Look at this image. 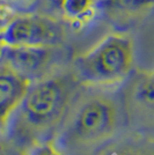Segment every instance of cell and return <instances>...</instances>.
Masks as SVG:
<instances>
[{
  "label": "cell",
  "instance_id": "cell-1",
  "mask_svg": "<svg viewBox=\"0 0 154 155\" xmlns=\"http://www.w3.org/2000/svg\"><path fill=\"white\" fill-rule=\"evenodd\" d=\"M75 72H53L32 82L11 118L9 137L25 152L57 133L81 93Z\"/></svg>",
  "mask_w": 154,
  "mask_h": 155
},
{
  "label": "cell",
  "instance_id": "cell-2",
  "mask_svg": "<svg viewBox=\"0 0 154 155\" xmlns=\"http://www.w3.org/2000/svg\"><path fill=\"white\" fill-rule=\"evenodd\" d=\"M119 125V108L114 97L103 93L78 95L58 131L59 150L82 153L100 147L115 136Z\"/></svg>",
  "mask_w": 154,
  "mask_h": 155
},
{
  "label": "cell",
  "instance_id": "cell-3",
  "mask_svg": "<svg viewBox=\"0 0 154 155\" xmlns=\"http://www.w3.org/2000/svg\"><path fill=\"white\" fill-rule=\"evenodd\" d=\"M132 65V39L124 34H110L75 58L73 71L84 87H102L124 81Z\"/></svg>",
  "mask_w": 154,
  "mask_h": 155
},
{
  "label": "cell",
  "instance_id": "cell-4",
  "mask_svg": "<svg viewBox=\"0 0 154 155\" xmlns=\"http://www.w3.org/2000/svg\"><path fill=\"white\" fill-rule=\"evenodd\" d=\"M64 38L57 21L39 14H18L0 34L4 45H59Z\"/></svg>",
  "mask_w": 154,
  "mask_h": 155
},
{
  "label": "cell",
  "instance_id": "cell-5",
  "mask_svg": "<svg viewBox=\"0 0 154 155\" xmlns=\"http://www.w3.org/2000/svg\"><path fill=\"white\" fill-rule=\"evenodd\" d=\"M59 45H1L0 61L36 81L53 73L60 58Z\"/></svg>",
  "mask_w": 154,
  "mask_h": 155
},
{
  "label": "cell",
  "instance_id": "cell-6",
  "mask_svg": "<svg viewBox=\"0 0 154 155\" xmlns=\"http://www.w3.org/2000/svg\"><path fill=\"white\" fill-rule=\"evenodd\" d=\"M123 104L130 119H154V72L137 73L123 91Z\"/></svg>",
  "mask_w": 154,
  "mask_h": 155
},
{
  "label": "cell",
  "instance_id": "cell-7",
  "mask_svg": "<svg viewBox=\"0 0 154 155\" xmlns=\"http://www.w3.org/2000/svg\"><path fill=\"white\" fill-rule=\"evenodd\" d=\"M32 81L0 61V132L8 127L15 110L26 97Z\"/></svg>",
  "mask_w": 154,
  "mask_h": 155
},
{
  "label": "cell",
  "instance_id": "cell-8",
  "mask_svg": "<svg viewBox=\"0 0 154 155\" xmlns=\"http://www.w3.org/2000/svg\"><path fill=\"white\" fill-rule=\"evenodd\" d=\"M154 8V0H99V11L116 25H128Z\"/></svg>",
  "mask_w": 154,
  "mask_h": 155
},
{
  "label": "cell",
  "instance_id": "cell-9",
  "mask_svg": "<svg viewBox=\"0 0 154 155\" xmlns=\"http://www.w3.org/2000/svg\"><path fill=\"white\" fill-rule=\"evenodd\" d=\"M59 7L66 21L73 27L82 28L95 18L99 0H60Z\"/></svg>",
  "mask_w": 154,
  "mask_h": 155
},
{
  "label": "cell",
  "instance_id": "cell-10",
  "mask_svg": "<svg viewBox=\"0 0 154 155\" xmlns=\"http://www.w3.org/2000/svg\"><path fill=\"white\" fill-rule=\"evenodd\" d=\"M14 6L8 0H0V34L6 29L8 25L18 15Z\"/></svg>",
  "mask_w": 154,
  "mask_h": 155
},
{
  "label": "cell",
  "instance_id": "cell-11",
  "mask_svg": "<svg viewBox=\"0 0 154 155\" xmlns=\"http://www.w3.org/2000/svg\"><path fill=\"white\" fill-rule=\"evenodd\" d=\"M27 152V150H26ZM30 155H64L59 150L53 140H46L28 149Z\"/></svg>",
  "mask_w": 154,
  "mask_h": 155
},
{
  "label": "cell",
  "instance_id": "cell-12",
  "mask_svg": "<svg viewBox=\"0 0 154 155\" xmlns=\"http://www.w3.org/2000/svg\"><path fill=\"white\" fill-rule=\"evenodd\" d=\"M114 152L116 155H153V153H151L149 149H144L141 147H135V146H129V145L121 146L119 148H116Z\"/></svg>",
  "mask_w": 154,
  "mask_h": 155
},
{
  "label": "cell",
  "instance_id": "cell-13",
  "mask_svg": "<svg viewBox=\"0 0 154 155\" xmlns=\"http://www.w3.org/2000/svg\"><path fill=\"white\" fill-rule=\"evenodd\" d=\"M0 155H11L4 146H0Z\"/></svg>",
  "mask_w": 154,
  "mask_h": 155
},
{
  "label": "cell",
  "instance_id": "cell-14",
  "mask_svg": "<svg viewBox=\"0 0 154 155\" xmlns=\"http://www.w3.org/2000/svg\"><path fill=\"white\" fill-rule=\"evenodd\" d=\"M1 45H2V44H1V42H0V49H1Z\"/></svg>",
  "mask_w": 154,
  "mask_h": 155
}]
</instances>
